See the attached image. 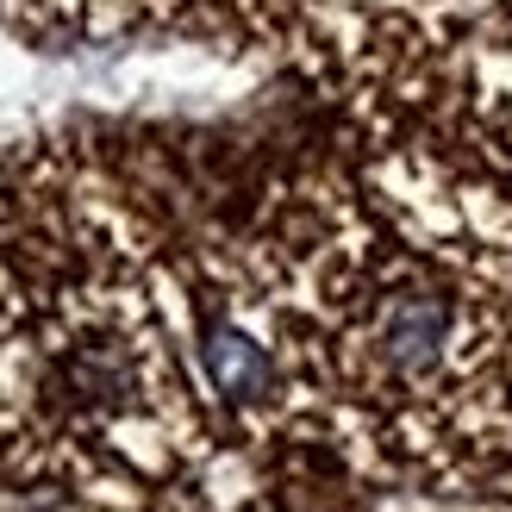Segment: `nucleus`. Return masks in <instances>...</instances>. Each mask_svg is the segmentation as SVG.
<instances>
[{"instance_id": "f03ea898", "label": "nucleus", "mask_w": 512, "mask_h": 512, "mask_svg": "<svg viewBox=\"0 0 512 512\" xmlns=\"http://www.w3.org/2000/svg\"><path fill=\"white\" fill-rule=\"evenodd\" d=\"M200 363H207L213 388L225 400H269L275 394V363L263 356L256 338H244L238 325H207V338H200Z\"/></svg>"}, {"instance_id": "f257e3e1", "label": "nucleus", "mask_w": 512, "mask_h": 512, "mask_svg": "<svg viewBox=\"0 0 512 512\" xmlns=\"http://www.w3.org/2000/svg\"><path fill=\"white\" fill-rule=\"evenodd\" d=\"M450 319L444 294H394L381 313V363L394 375H431L450 344Z\"/></svg>"}]
</instances>
